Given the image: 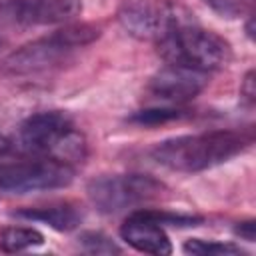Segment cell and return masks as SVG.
<instances>
[{
  "instance_id": "1",
  "label": "cell",
  "mask_w": 256,
  "mask_h": 256,
  "mask_svg": "<svg viewBox=\"0 0 256 256\" xmlns=\"http://www.w3.org/2000/svg\"><path fill=\"white\" fill-rule=\"evenodd\" d=\"M252 136L238 130H212L164 140L152 148V158L176 172H200L218 166L248 148Z\"/></svg>"
},
{
  "instance_id": "2",
  "label": "cell",
  "mask_w": 256,
  "mask_h": 256,
  "mask_svg": "<svg viewBox=\"0 0 256 256\" xmlns=\"http://www.w3.org/2000/svg\"><path fill=\"white\" fill-rule=\"evenodd\" d=\"M16 148L30 156H46L68 166L86 158V138L78 132L68 114L60 110L38 112L26 118L16 134Z\"/></svg>"
},
{
  "instance_id": "3",
  "label": "cell",
  "mask_w": 256,
  "mask_h": 256,
  "mask_svg": "<svg viewBox=\"0 0 256 256\" xmlns=\"http://www.w3.org/2000/svg\"><path fill=\"white\" fill-rule=\"evenodd\" d=\"M156 48L166 64H178L202 72L222 70L232 60V46L228 40L212 30L200 28L196 22L176 28L156 42Z\"/></svg>"
},
{
  "instance_id": "4",
  "label": "cell",
  "mask_w": 256,
  "mask_h": 256,
  "mask_svg": "<svg viewBox=\"0 0 256 256\" xmlns=\"http://www.w3.org/2000/svg\"><path fill=\"white\" fill-rule=\"evenodd\" d=\"M116 18L130 36L146 42H160L176 28L196 22L176 0H122Z\"/></svg>"
},
{
  "instance_id": "5",
  "label": "cell",
  "mask_w": 256,
  "mask_h": 256,
  "mask_svg": "<svg viewBox=\"0 0 256 256\" xmlns=\"http://www.w3.org/2000/svg\"><path fill=\"white\" fill-rule=\"evenodd\" d=\"M164 190V184L148 174H116L90 180L86 192L96 210L104 214H116L126 208H136L156 200Z\"/></svg>"
},
{
  "instance_id": "6",
  "label": "cell",
  "mask_w": 256,
  "mask_h": 256,
  "mask_svg": "<svg viewBox=\"0 0 256 256\" xmlns=\"http://www.w3.org/2000/svg\"><path fill=\"white\" fill-rule=\"evenodd\" d=\"M74 168L46 156H32L28 160L0 162V190L26 194L36 190H56L72 182Z\"/></svg>"
},
{
  "instance_id": "7",
  "label": "cell",
  "mask_w": 256,
  "mask_h": 256,
  "mask_svg": "<svg viewBox=\"0 0 256 256\" xmlns=\"http://www.w3.org/2000/svg\"><path fill=\"white\" fill-rule=\"evenodd\" d=\"M72 52H74V48L70 44H66L62 34L56 30L50 36H44L40 40L24 44L18 50H14L12 54H8L2 60L0 70L6 74H16V76L42 72V70H48V68L60 64L62 60H66V56Z\"/></svg>"
},
{
  "instance_id": "8",
  "label": "cell",
  "mask_w": 256,
  "mask_h": 256,
  "mask_svg": "<svg viewBox=\"0 0 256 256\" xmlns=\"http://www.w3.org/2000/svg\"><path fill=\"white\" fill-rule=\"evenodd\" d=\"M206 86H208V72L178 64H166L148 82L150 94H154L160 100L176 102V104L196 98Z\"/></svg>"
},
{
  "instance_id": "9",
  "label": "cell",
  "mask_w": 256,
  "mask_h": 256,
  "mask_svg": "<svg viewBox=\"0 0 256 256\" xmlns=\"http://www.w3.org/2000/svg\"><path fill=\"white\" fill-rule=\"evenodd\" d=\"M120 236L134 250L154 256H168L172 252V244L162 224H158L146 210L132 212L120 226Z\"/></svg>"
},
{
  "instance_id": "10",
  "label": "cell",
  "mask_w": 256,
  "mask_h": 256,
  "mask_svg": "<svg viewBox=\"0 0 256 256\" xmlns=\"http://www.w3.org/2000/svg\"><path fill=\"white\" fill-rule=\"evenodd\" d=\"M80 0H12L8 16L20 24H60L78 16Z\"/></svg>"
},
{
  "instance_id": "11",
  "label": "cell",
  "mask_w": 256,
  "mask_h": 256,
  "mask_svg": "<svg viewBox=\"0 0 256 256\" xmlns=\"http://www.w3.org/2000/svg\"><path fill=\"white\" fill-rule=\"evenodd\" d=\"M14 216L24 218V220L42 222L58 232H70L82 222V210L70 202H54L48 206L22 208V210L14 212Z\"/></svg>"
},
{
  "instance_id": "12",
  "label": "cell",
  "mask_w": 256,
  "mask_h": 256,
  "mask_svg": "<svg viewBox=\"0 0 256 256\" xmlns=\"http://www.w3.org/2000/svg\"><path fill=\"white\" fill-rule=\"evenodd\" d=\"M44 242L42 232L28 226H8L0 234V250L2 252H20L32 246H40Z\"/></svg>"
},
{
  "instance_id": "13",
  "label": "cell",
  "mask_w": 256,
  "mask_h": 256,
  "mask_svg": "<svg viewBox=\"0 0 256 256\" xmlns=\"http://www.w3.org/2000/svg\"><path fill=\"white\" fill-rule=\"evenodd\" d=\"M182 250L192 256H238L244 254V250L236 244L228 242H206L200 238H190L184 242Z\"/></svg>"
},
{
  "instance_id": "14",
  "label": "cell",
  "mask_w": 256,
  "mask_h": 256,
  "mask_svg": "<svg viewBox=\"0 0 256 256\" xmlns=\"http://www.w3.org/2000/svg\"><path fill=\"white\" fill-rule=\"evenodd\" d=\"M184 112L178 108H146V110H138L134 112L128 120L140 126H156V124H164L170 120H178L182 118Z\"/></svg>"
},
{
  "instance_id": "15",
  "label": "cell",
  "mask_w": 256,
  "mask_h": 256,
  "mask_svg": "<svg viewBox=\"0 0 256 256\" xmlns=\"http://www.w3.org/2000/svg\"><path fill=\"white\" fill-rule=\"evenodd\" d=\"M80 246L88 254H120V246H116L102 232H84L80 234Z\"/></svg>"
},
{
  "instance_id": "16",
  "label": "cell",
  "mask_w": 256,
  "mask_h": 256,
  "mask_svg": "<svg viewBox=\"0 0 256 256\" xmlns=\"http://www.w3.org/2000/svg\"><path fill=\"white\" fill-rule=\"evenodd\" d=\"M214 12L226 18H238L242 14L252 12L254 0H204Z\"/></svg>"
},
{
  "instance_id": "17",
  "label": "cell",
  "mask_w": 256,
  "mask_h": 256,
  "mask_svg": "<svg viewBox=\"0 0 256 256\" xmlns=\"http://www.w3.org/2000/svg\"><path fill=\"white\" fill-rule=\"evenodd\" d=\"M240 96L252 106L254 104V100H256V82H254V70H250V72H246V76H244V80H242V84H240Z\"/></svg>"
},
{
  "instance_id": "18",
  "label": "cell",
  "mask_w": 256,
  "mask_h": 256,
  "mask_svg": "<svg viewBox=\"0 0 256 256\" xmlns=\"http://www.w3.org/2000/svg\"><path fill=\"white\" fill-rule=\"evenodd\" d=\"M234 232H236L240 238H244V240L252 242V240H254V220H246V222H240V224L234 228Z\"/></svg>"
},
{
  "instance_id": "19",
  "label": "cell",
  "mask_w": 256,
  "mask_h": 256,
  "mask_svg": "<svg viewBox=\"0 0 256 256\" xmlns=\"http://www.w3.org/2000/svg\"><path fill=\"white\" fill-rule=\"evenodd\" d=\"M10 150H12V140L0 132V158H2V156H6Z\"/></svg>"
}]
</instances>
